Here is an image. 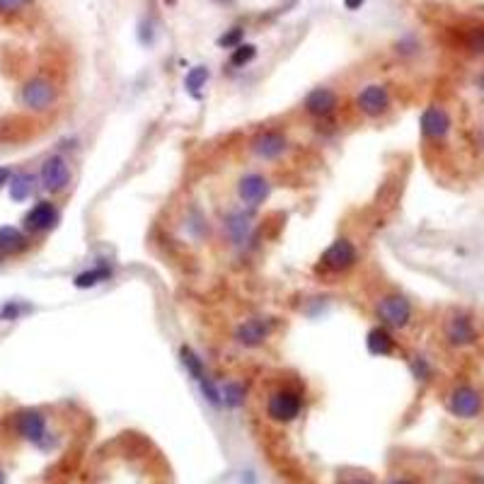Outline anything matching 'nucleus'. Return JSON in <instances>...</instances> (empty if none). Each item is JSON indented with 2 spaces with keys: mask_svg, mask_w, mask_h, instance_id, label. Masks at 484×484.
<instances>
[{
  "mask_svg": "<svg viewBox=\"0 0 484 484\" xmlns=\"http://www.w3.org/2000/svg\"><path fill=\"white\" fill-rule=\"evenodd\" d=\"M443 339L446 344L453 349H465V346H473L480 339V329L473 320V315L463 310H455L446 317L443 322Z\"/></svg>",
  "mask_w": 484,
  "mask_h": 484,
  "instance_id": "obj_1",
  "label": "nucleus"
},
{
  "mask_svg": "<svg viewBox=\"0 0 484 484\" xmlns=\"http://www.w3.org/2000/svg\"><path fill=\"white\" fill-rule=\"evenodd\" d=\"M419 128H421V136H424V140H428V143H443L453 131V119L448 109L438 107V104L426 107L424 112H421Z\"/></svg>",
  "mask_w": 484,
  "mask_h": 484,
  "instance_id": "obj_2",
  "label": "nucleus"
},
{
  "mask_svg": "<svg viewBox=\"0 0 484 484\" xmlns=\"http://www.w3.org/2000/svg\"><path fill=\"white\" fill-rule=\"evenodd\" d=\"M378 320L383 322V327L404 329L412 322V303L400 293H390L378 303Z\"/></svg>",
  "mask_w": 484,
  "mask_h": 484,
  "instance_id": "obj_3",
  "label": "nucleus"
},
{
  "mask_svg": "<svg viewBox=\"0 0 484 484\" xmlns=\"http://www.w3.org/2000/svg\"><path fill=\"white\" fill-rule=\"evenodd\" d=\"M482 395L480 390H475L473 385H458L455 390H450L448 395V412L458 419H475L477 414L482 412Z\"/></svg>",
  "mask_w": 484,
  "mask_h": 484,
  "instance_id": "obj_4",
  "label": "nucleus"
},
{
  "mask_svg": "<svg viewBox=\"0 0 484 484\" xmlns=\"http://www.w3.org/2000/svg\"><path fill=\"white\" fill-rule=\"evenodd\" d=\"M300 407H303V400L296 390H277L267 402V414L272 421L289 424L300 414Z\"/></svg>",
  "mask_w": 484,
  "mask_h": 484,
  "instance_id": "obj_5",
  "label": "nucleus"
},
{
  "mask_svg": "<svg viewBox=\"0 0 484 484\" xmlns=\"http://www.w3.org/2000/svg\"><path fill=\"white\" fill-rule=\"evenodd\" d=\"M20 100L32 112H46L56 102V88L48 81H44V78H32L29 83H24Z\"/></svg>",
  "mask_w": 484,
  "mask_h": 484,
  "instance_id": "obj_6",
  "label": "nucleus"
},
{
  "mask_svg": "<svg viewBox=\"0 0 484 484\" xmlns=\"http://www.w3.org/2000/svg\"><path fill=\"white\" fill-rule=\"evenodd\" d=\"M68 185H71L68 163H66L61 155L46 158L44 165H41V187L51 194H58V192H63Z\"/></svg>",
  "mask_w": 484,
  "mask_h": 484,
  "instance_id": "obj_7",
  "label": "nucleus"
},
{
  "mask_svg": "<svg viewBox=\"0 0 484 484\" xmlns=\"http://www.w3.org/2000/svg\"><path fill=\"white\" fill-rule=\"evenodd\" d=\"M320 262L324 269H329V272H346V269H351L356 264V247H354L346 237H341V240H334L327 249H324Z\"/></svg>",
  "mask_w": 484,
  "mask_h": 484,
  "instance_id": "obj_8",
  "label": "nucleus"
},
{
  "mask_svg": "<svg viewBox=\"0 0 484 484\" xmlns=\"http://www.w3.org/2000/svg\"><path fill=\"white\" fill-rule=\"evenodd\" d=\"M58 223V211L51 201H39L36 206H32L24 216V230L29 232H44L51 230Z\"/></svg>",
  "mask_w": 484,
  "mask_h": 484,
  "instance_id": "obj_9",
  "label": "nucleus"
},
{
  "mask_svg": "<svg viewBox=\"0 0 484 484\" xmlns=\"http://www.w3.org/2000/svg\"><path fill=\"white\" fill-rule=\"evenodd\" d=\"M359 109L366 116H381L390 107V93L385 85H369L364 93L359 95Z\"/></svg>",
  "mask_w": 484,
  "mask_h": 484,
  "instance_id": "obj_10",
  "label": "nucleus"
},
{
  "mask_svg": "<svg viewBox=\"0 0 484 484\" xmlns=\"http://www.w3.org/2000/svg\"><path fill=\"white\" fill-rule=\"evenodd\" d=\"M274 324L269 320H262V317H254V320L242 322L240 327L235 329V341L242 346H259L267 341V336L272 334Z\"/></svg>",
  "mask_w": 484,
  "mask_h": 484,
  "instance_id": "obj_11",
  "label": "nucleus"
},
{
  "mask_svg": "<svg viewBox=\"0 0 484 484\" xmlns=\"http://www.w3.org/2000/svg\"><path fill=\"white\" fill-rule=\"evenodd\" d=\"M286 145H289V140H286L284 133L264 131L252 140V153L262 160H277L279 155H284Z\"/></svg>",
  "mask_w": 484,
  "mask_h": 484,
  "instance_id": "obj_12",
  "label": "nucleus"
},
{
  "mask_svg": "<svg viewBox=\"0 0 484 484\" xmlns=\"http://www.w3.org/2000/svg\"><path fill=\"white\" fill-rule=\"evenodd\" d=\"M17 431H20L22 438L32 441V443H41L46 436V419L41 412L36 409H24L17 416Z\"/></svg>",
  "mask_w": 484,
  "mask_h": 484,
  "instance_id": "obj_13",
  "label": "nucleus"
},
{
  "mask_svg": "<svg viewBox=\"0 0 484 484\" xmlns=\"http://www.w3.org/2000/svg\"><path fill=\"white\" fill-rule=\"evenodd\" d=\"M237 196L244 201L247 206H259L262 201L269 196V182L262 175H244L237 182Z\"/></svg>",
  "mask_w": 484,
  "mask_h": 484,
  "instance_id": "obj_14",
  "label": "nucleus"
},
{
  "mask_svg": "<svg viewBox=\"0 0 484 484\" xmlns=\"http://www.w3.org/2000/svg\"><path fill=\"white\" fill-rule=\"evenodd\" d=\"M336 104H339V97H336L334 90L315 88L305 97V112L312 116H329L336 109Z\"/></svg>",
  "mask_w": 484,
  "mask_h": 484,
  "instance_id": "obj_15",
  "label": "nucleus"
},
{
  "mask_svg": "<svg viewBox=\"0 0 484 484\" xmlns=\"http://www.w3.org/2000/svg\"><path fill=\"white\" fill-rule=\"evenodd\" d=\"M366 346H369L373 356H388L395 349V339L388 332V327H373L369 336H366Z\"/></svg>",
  "mask_w": 484,
  "mask_h": 484,
  "instance_id": "obj_16",
  "label": "nucleus"
},
{
  "mask_svg": "<svg viewBox=\"0 0 484 484\" xmlns=\"http://www.w3.org/2000/svg\"><path fill=\"white\" fill-rule=\"evenodd\" d=\"M24 247H27V240H24V235L20 230L12 228V225H3V228H0V252L17 254V252H22Z\"/></svg>",
  "mask_w": 484,
  "mask_h": 484,
  "instance_id": "obj_17",
  "label": "nucleus"
},
{
  "mask_svg": "<svg viewBox=\"0 0 484 484\" xmlns=\"http://www.w3.org/2000/svg\"><path fill=\"white\" fill-rule=\"evenodd\" d=\"M34 192V177L29 173H20L10 177V199L12 201H24Z\"/></svg>",
  "mask_w": 484,
  "mask_h": 484,
  "instance_id": "obj_18",
  "label": "nucleus"
},
{
  "mask_svg": "<svg viewBox=\"0 0 484 484\" xmlns=\"http://www.w3.org/2000/svg\"><path fill=\"white\" fill-rule=\"evenodd\" d=\"M180 359H182V366H185V369L189 371V376H192L196 383H199L201 378H206L204 364H201V359L194 354V349H192V346H182V349H180Z\"/></svg>",
  "mask_w": 484,
  "mask_h": 484,
  "instance_id": "obj_19",
  "label": "nucleus"
},
{
  "mask_svg": "<svg viewBox=\"0 0 484 484\" xmlns=\"http://www.w3.org/2000/svg\"><path fill=\"white\" fill-rule=\"evenodd\" d=\"M109 277H112V272L109 269H90V272H83L76 277V289H93V286L102 284V281H107Z\"/></svg>",
  "mask_w": 484,
  "mask_h": 484,
  "instance_id": "obj_20",
  "label": "nucleus"
},
{
  "mask_svg": "<svg viewBox=\"0 0 484 484\" xmlns=\"http://www.w3.org/2000/svg\"><path fill=\"white\" fill-rule=\"evenodd\" d=\"M208 76H211V73H208L206 66H196V68H192V71L187 73L185 88H187L194 97H199V95H201V88H204L206 81H208Z\"/></svg>",
  "mask_w": 484,
  "mask_h": 484,
  "instance_id": "obj_21",
  "label": "nucleus"
},
{
  "mask_svg": "<svg viewBox=\"0 0 484 484\" xmlns=\"http://www.w3.org/2000/svg\"><path fill=\"white\" fill-rule=\"evenodd\" d=\"M223 402L228 404V407H240L244 402V385L240 383H225L223 388Z\"/></svg>",
  "mask_w": 484,
  "mask_h": 484,
  "instance_id": "obj_22",
  "label": "nucleus"
},
{
  "mask_svg": "<svg viewBox=\"0 0 484 484\" xmlns=\"http://www.w3.org/2000/svg\"><path fill=\"white\" fill-rule=\"evenodd\" d=\"M257 56V46L252 44H240V46H235V51H232V56H230V63L232 66H244V63H249Z\"/></svg>",
  "mask_w": 484,
  "mask_h": 484,
  "instance_id": "obj_23",
  "label": "nucleus"
},
{
  "mask_svg": "<svg viewBox=\"0 0 484 484\" xmlns=\"http://www.w3.org/2000/svg\"><path fill=\"white\" fill-rule=\"evenodd\" d=\"M228 228H230V232H232V237H235V240H242L244 232H247V218H244V213H235V216L230 218Z\"/></svg>",
  "mask_w": 484,
  "mask_h": 484,
  "instance_id": "obj_24",
  "label": "nucleus"
},
{
  "mask_svg": "<svg viewBox=\"0 0 484 484\" xmlns=\"http://www.w3.org/2000/svg\"><path fill=\"white\" fill-rule=\"evenodd\" d=\"M412 373L419 378V381H428V378H431V366H428L426 359L416 356V359H412Z\"/></svg>",
  "mask_w": 484,
  "mask_h": 484,
  "instance_id": "obj_25",
  "label": "nucleus"
},
{
  "mask_svg": "<svg viewBox=\"0 0 484 484\" xmlns=\"http://www.w3.org/2000/svg\"><path fill=\"white\" fill-rule=\"evenodd\" d=\"M240 39H242V29H240V27H235V29H230V32H225L223 36H220V39H218V46H223V48L240 46Z\"/></svg>",
  "mask_w": 484,
  "mask_h": 484,
  "instance_id": "obj_26",
  "label": "nucleus"
},
{
  "mask_svg": "<svg viewBox=\"0 0 484 484\" xmlns=\"http://www.w3.org/2000/svg\"><path fill=\"white\" fill-rule=\"evenodd\" d=\"M468 46L473 48V51H480V53L484 51V29L482 27H477L468 34Z\"/></svg>",
  "mask_w": 484,
  "mask_h": 484,
  "instance_id": "obj_27",
  "label": "nucleus"
},
{
  "mask_svg": "<svg viewBox=\"0 0 484 484\" xmlns=\"http://www.w3.org/2000/svg\"><path fill=\"white\" fill-rule=\"evenodd\" d=\"M24 0H0V12H15L22 8Z\"/></svg>",
  "mask_w": 484,
  "mask_h": 484,
  "instance_id": "obj_28",
  "label": "nucleus"
},
{
  "mask_svg": "<svg viewBox=\"0 0 484 484\" xmlns=\"http://www.w3.org/2000/svg\"><path fill=\"white\" fill-rule=\"evenodd\" d=\"M0 315H3V320H15V317L20 315V305H15V303L5 305V308H3V312H0Z\"/></svg>",
  "mask_w": 484,
  "mask_h": 484,
  "instance_id": "obj_29",
  "label": "nucleus"
},
{
  "mask_svg": "<svg viewBox=\"0 0 484 484\" xmlns=\"http://www.w3.org/2000/svg\"><path fill=\"white\" fill-rule=\"evenodd\" d=\"M10 170L8 168H0V187H3V185H8V182H10Z\"/></svg>",
  "mask_w": 484,
  "mask_h": 484,
  "instance_id": "obj_30",
  "label": "nucleus"
},
{
  "mask_svg": "<svg viewBox=\"0 0 484 484\" xmlns=\"http://www.w3.org/2000/svg\"><path fill=\"white\" fill-rule=\"evenodd\" d=\"M366 0H344V5H346V10H359L361 5H364Z\"/></svg>",
  "mask_w": 484,
  "mask_h": 484,
  "instance_id": "obj_31",
  "label": "nucleus"
},
{
  "mask_svg": "<svg viewBox=\"0 0 484 484\" xmlns=\"http://www.w3.org/2000/svg\"><path fill=\"white\" fill-rule=\"evenodd\" d=\"M346 484H373L371 480H351V482H346Z\"/></svg>",
  "mask_w": 484,
  "mask_h": 484,
  "instance_id": "obj_32",
  "label": "nucleus"
},
{
  "mask_svg": "<svg viewBox=\"0 0 484 484\" xmlns=\"http://www.w3.org/2000/svg\"><path fill=\"white\" fill-rule=\"evenodd\" d=\"M390 484H412V482H409V480H392Z\"/></svg>",
  "mask_w": 484,
  "mask_h": 484,
  "instance_id": "obj_33",
  "label": "nucleus"
},
{
  "mask_svg": "<svg viewBox=\"0 0 484 484\" xmlns=\"http://www.w3.org/2000/svg\"><path fill=\"white\" fill-rule=\"evenodd\" d=\"M0 484H5V473L0 470Z\"/></svg>",
  "mask_w": 484,
  "mask_h": 484,
  "instance_id": "obj_34",
  "label": "nucleus"
},
{
  "mask_svg": "<svg viewBox=\"0 0 484 484\" xmlns=\"http://www.w3.org/2000/svg\"><path fill=\"white\" fill-rule=\"evenodd\" d=\"M165 3H168V5H175V3H177V0H165Z\"/></svg>",
  "mask_w": 484,
  "mask_h": 484,
  "instance_id": "obj_35",
  "label": "nucleus"
},
{
  "mask_svg": "<svg viewBox=\"0 0 484 484\" xmlns=\"http://www.w3.org/2000/svg\"><path fill=\"white\" fill-rule=\"evenodd\" d=\"M24 3H27V0H24Z\"/></svg>",
  "mask_w": 484,
  "mask_h": 484,
  "instance_id": "obj_36",
  "label": "nucleus"
}]
</instances>
